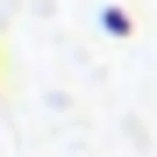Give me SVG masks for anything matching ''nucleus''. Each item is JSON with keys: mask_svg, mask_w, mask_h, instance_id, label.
Wrapping results in <instances>:
<instances>
[{"mask_svg": "<svg viewBox=\"0 0 157 157\" xmlns=\"http://www.w3.org/2000/svg\"><path fill=\"white\" fill-rule=\"evenodd\" d=\"M100 29H107V36H136V14H128V7H100Z\"/></svg>", "mask_w": 157, "mask_h": 157, "instance_id": "f257e3e1", "label": "nucleus"}]
</instances>
